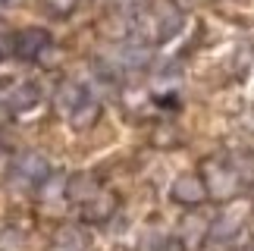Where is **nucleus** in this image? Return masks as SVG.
Listing matches in <instances>:
<instances>
[{
    "mask_svg": "<svg viewBox=\"0 0 254 251\" xmlns=\"http://www.w3.org/2000/svg\"><path fill=\"white\" fill-rule=\"evenodd\" d=\"M151 25L157 28V35H154V38H157V41H167V38H173L182 28V16H179V9H173V6H160L157 13H154Z\"/></svg>",
    "mask_w": 254,
    "mask_h": 251,
    "instance_id": "obj_7",
    "label": "nucleus"
},
{
    "mask_svg": "<svg viewBox=\"0 0 254 251\" xmlns=\"http://www.w3.org/2000/svg\"><path fill=\"white\" fill-rule=\"evenodd\" d=\"M170 195H173V201H179L185 207H198L201 201L207 198V186H204V179L194 176V173H182V176L173 182Z\"/></svg>",
    "mask_w": 254,
    "mask_h": 251,
    "instance_id": "obj_5",
    "label": "nucleus"
},
{
    "mask_svg": "<svg viewBox=\"0 0 254 251\" xmlns=\"http://www.w3.org/2000/svg\"><path fill=\"white\" fill-rule=\"evenodd\" d=\"M239 251H248V248H239Z\"/></svg>",
    "mask_w": 254,
    "mask_h": 251,
    "instance_id": "obj_16",
    "label": "nucleus"
},
{
    "mask_svg": "<svg viewBox=\"0 0 254 251\" xmlns=\"http://www.w3.org/2000/svg\"><path fill=\"white\" fill-rule=\"evenodd\" d=\"M97 195V186H94V179L91 176H85V173H79V176H72L69 179V186H66V198H72V201H91Z\"/></svg>",
    "mask_w": 254,
    "mask_h": 251,
    "instance_id": "obj_10",
    "label": "nucleus"
},
{
    "mask_svg": "<svg viewBox=\"0 0 254 251\" xmlns=\"http://www.w3.org/2000/svg\"><path fill=\"white\" fill-rule=\"evenodd\" d=\"M116 210V201L110 195H94L91 201H85L82 207V220L85 223H104V220H110Z\"/></svg>",
    "mask_w": 254,
    "mask_h": 251,
    "instance_id": "obj_9",
    "label": "nucleus"
},
{
    "mask_svg": "<svg viewBox=\"0 0 254 251\" xmlns=\"http://www.w3.org/2000/svg\"><path fill=\"white\" fill-rule=\"evenodd\" d=\"M9 3H16V0H0V6H9Z\"/></svg>",
    "mask_w": 254,
    "mask_h": 251,
    "instance_id": "obj_15",
    "label": "nucleus"
},
{
    "mask_svg": "<svg viewBox=\"0 0 254 251\" xmlns=\"http://www.w3.org/2000/svg\"><path fill=\"white\" fill-rule=\"evenodd\" d=\"M204 170H207V195H213L217 201H229L239 191V173H232L226 163L207 160Z\"/></svg>",
    "mask_w": 254,
    "mask_h": 251,
    "instance_id": "obj_3",
    "label": "nucleus"
},
{
    "mask_svg": "<svg viewBox=\"0 0 254 251\" xmlns=\"http://www.w3.org/2000/svg\"><path fill=\"white\" fill-rule=\"evenodd\" d=\"M57 110H60L63 117H69L72 126H79V129L91 126L97 120V113H101L97 101L91 98V91H88L82 82H75V79L63 82L60 88H57Z\"/></svg>",
    "mask_w": 254,
    "mask_h": 251,
    "instance_id": "obj_1",
    "label": "nucleus"
},
{
    "mask_svg": "<svg viewBox=\"0 0 254 251\" xmlns=\"http://www.w3.org/2000/svg\"><path fill=\"white\" fill-rule=\"evenodd\" d=\"M239 226H242V210H239V207H229V210H223V214L213 220L210 239H217V242H226V239H232V236L239 233Z\"/></svg>",
    "mask_w": 254,
    "mask_h": 251,
    "instance_id": "obj_8",
    "label": "nucleus"
},
{
    "mask_svg": "<svg viewBox=\"0 0 254 251\" xmlns=\"http://www.w3.org/2000/svg\"><path fill=\"white\" fill-rule=\"evenodd\" d=\"M110 60L116 69H144L151 63V47L144 41H132V44H123L110 54Z\"/></svg>",
    "mask_w": 254,
    "mask_h": 251,
    "instance_id": "obj_6",
    "label": "nucleus"
},
{
    "mask_svg": "<svg viewBox=\"0 0 254 251\" xmlns=\"http://www.w3.org/2000/svg\"><path fill=\"white\" fill-rule=\"evenodd\" d=\"M47 44H51V35H47L44 28H35V25L19 28L13 35V41H9V47H13V54L19 60H38V57L47 51Z\"/></svg>",
    "mask_w": 254,
    "mask_h": 251,
    "instance_id": "obj_4",
    "label": "nucleus"
},
{
    "mask_svg": "<svg viewBox=\"0 0 254 251\" xmlns=\"http://www.w3.org/2000/svg\"><path fill=\"white\" fill-rule=\"evenodd\" d=\"M9 107L13 110H28V107H35L38 104V88L35 85H19L16 91H9Z\"/></svg>",
    "mask_w": 254,
    "mask_h": 251,
    "instance_id": "obj_11",
    "label": "nucleus"
},
{
    "mask_svg": "<svg viewBox=\"0 0 254 251\" xmlns=\"http://www.w3.org/2000/svg\"><path fill=\"white\" fill-rule=\"evenodd\" d=\"M204 226H207V223H204L201 217H191V220H185V223H182V236L191 242L194 236H201V233H204Z\"/></svg>",
    "mask_w": 254,
    "mask_h": 251,
    "instance_id": "obj_12",
    "label": "nucleus"
},
{
    "mask_svg": "<svg viewBox=\"0 0 254 251\" xmlns=\"http://www.w3.org/2000/svg\"><path fill=\"white\" fill-rule=\"evenodd\" d=\"M201 251H226V245L217 242V239H210V242H204V245H201Z\"/></svg>",
    "mask_w": 254,
    "mask_h": 251,
    "instance_id": "obj_14",
    "label": "nucleus"
},
{
    "mask_svg": "<svg viewBox=\"0 0 254 251\" xmlns=\"http://www.w3.org/2000/svg\"><path fill=\"white\" fill-rule=\"evenodd\" d=\"M9 176H13L16 186H35V188H41L44 182L51 179V163H47L44 154L25 151V154H19V157L13 160Z\"/></svg>",
    "mask_w": 254,
    "mask_h": 251,
    "instance_id": "obj_2",
    "label": "nucleus"
},
{
    "mask_svg": "<svg viewBox=\"0 0 254 251\" xmlns=\"http://www.w3.org/2000/svg\"><path fill=\"white\" fill-rule=\"evenodd\" d=\"M51 3H54V13H69L75 0H51Z\"/></svg>",
    "mask_w": 254,
    "mask_h": 251,
    "instance_id": "obj_13",
    "label": "nucleus"
}]
</instances>
